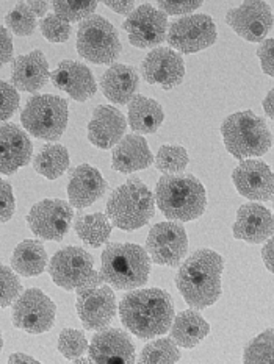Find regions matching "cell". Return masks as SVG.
I'll return each mask as SVG.
<instances>
[{"instance_id":"c3c4849f","label":"cell","mask_w":274,"mask_h":364,"mask_svg":"<svg viewBox=\"0 0 274 364\" xmlns=\"http://www.w3.org/2000/svg\"><path fill=\"white\" fill-rule=\"evenodd\" d=\"M26 5L28 6V10L36 16V18H43V16H46V13L49 11V6H51L49 2H36V0H28V2H26Z\"/></svg>"},{"instance_id":"484cf974","label":"cell","mask_w":274,"mask_h":364,"mask_svg":"<svg viewBox=\"0 0 274 364\" xmlns=\"http://www.w3.org/2000/svg\"><path fill=\"white\" fill-rule=\"evenodd\" d=\"M154 156L141 134H127L113 149L112 168L121 173H133L149 168Z\"/></svg>"},{"instance_id":"7a4b0ae2","label":"cell","mask_w":274,"mask_h":364,"mask_svg":"<svg viewBox=\"0 0 274 364\" xmlns=\"http://www.w3.org/2000/svg\"><path fill=\"white\" fill-rule=\"evenodd\" d=\"M224 259L210 249H199L180 266L176 284L186 305L204 310L221 297V275Z\"/></svg>"},{"instance_id":"4316f807","label":"cell","mask_w":274,"mask_h":364,"mask_svg":"<svg viewBox=\"0 0 274 364\" xmlns=\"http://www.w3.org/2000/svg\"><path fill=\"white\" fill-rule=\"evenodd\" d=\"M100 88L115 105H125L137 96L139 78L137 69L129 65H113L102 75Z\"/></svg>"},{"instance_id":"4dcf8cb0","label":"cell","mask_w":274,"mask_h":364,"mask_svg":"<svg viewBox=\"0 0 274 364\" xmlns=\"http://www.w3.org/2000/svg\"><path fill=\"white\" fill-rule=\"evenodd\" d=\"M75 233L90 247H100L112 235V223L104 213L78 215L75 219Z\"/></svg>"},{"instance_id":"816d5d0a","label":"cell","mask_w":274,"mask_h":364,"mask_svg":"<svg viewBox=\"0 0 274 364\" xmlns=\"http://www.w3.org/2000/svg\"><path fill=\"white\" fill-rule=\"evenodd\" d=\"M2 347H4V338H2V333H0V352H2Z\"/></svg>"},{"instance_id":"e575fe53","label":"cell","mask_w":274,"mask_h":364,"mask_svg":"<svg viewBox=\"0 0 274 364\" xmlns=\"http://www.w3.org/2000/svg\"><path fill=\"white\" fill-rule=\"evenodd\" d=\"M243 361L245 363H258V364H271L274 361V333L273 328L265 330L263 333L254 338L243 352Z\"/></svg>"},{"instance_id":"8d00e7d4","label":"cell","mask_w":274,"mask_h":364,"mask_svg":"<svg viewBox=\"0 0 274 364\" xmlns=\"http://www.w3.org/2000/svg\"><path fill=\"white\" fill-rule=\"evenodd\" d=\"M98 2L94 0H86V2H73V0H57V2H52V6L55 10V14L58 16L60 19L70 23L75 21H85L88 19L93 13L96 11Z\"/></svg>"},{"instance_id":"6da1fadb","label":"cell","mask_w":274,"mask_h":364,"mask_svg":"<svg viewBox=\"0 0 274 364\" xmlns=\"http://www.w3.org/2000/svg\"><path fill=\"white\" fill-rule=\"evenodd\" d=\"M117 308L122 326L139 339L164 335L176 316L169 292L159 288L132 291Z\"/></svg>"},{"instance_id":"7bdbcfd3","label":"cell","mask_w":274,"mask_h":364,"mask_svg":"<svg viewBox=\"0 0 274 364\" xmlns=\"http://www.w3.org/2000/svg\"><path fill=\"white\" fill-rule=\"evenodd\" d=\"M159 5L160 11H163L167 16H180V14H190L194 10H198V8L202 6L201 0H194V2H190V0H176V2H168V0H160V2H157Z\"/></svg>"},{"instance_id":"f6af8a7d","label":"cell","mask_w":274,"mask_h":364,"mask_svg":"<svg viewBox=\"0 0 274 364\" xmlns=\"http://www.w3.org/2000/svg\"><path fill=\"white\" fill-rule=\"evenodd\" d=\"M13 39L8 33V30L0 26V68H4L6 63L13 60Z\"/></svg>"},{"instance_id":"f546056e","label":"cell","mask_w":274,"mask_h":364,"mask_svg":"<svg viewBox=\"0 0 274 364\" xmlns=\"http://www.w3.org/2000/svg\"><path fill=\"white\" fill-rule=\"evenodd\" d=\"M47 253L44 245L35 240H26L16 245L11 255V266L22 277L41 275L47 267Z\"/></svg>"},{"instance_id":"e0dca14e","label":"cell","mask_w":274,"mask_h":364,"mask_svg":"<svg viewBox=\"0 0 274 364\" xmlns=\"http://www.w3.org/2000/svg\"><path fill=\"white\" fill-rule=\"evenodd\" d=\"M141 75L149 85L169 91L184 82L185 63L180 53L169 47H157L141 63Z\"/></svg>"},{"instance_id":"30bf717a","label":"cell","mask_w":274,"mask_h":364,"mask_svg":"<svg viewBox=\"0 0 274 364\" xmlns=\"http://www.w3.org/2000/svg\"><path fill=\"white\" fill-rule=\"evenodd\" d=\"M216 23L209 14H188L167 30V41L177 53H198L216 43Z\"/></svg>"},{"instance_id":"52a82bcc","label":"cell","mask_w":274,"mask_h":364,"mask_svg":"<svg viewBox=\"0 0 274 364\" xmlns=\"http://www.w3.org/2000/svg\"><path fill=\"white\" fill-rule=\"evenodd\" d=\"M68 108V100L63 97L52 94L33 96L22 109L21 122L31 136L44 141H57L66 132Z\"/></svg>"},{"instance_id":"ba28073f","label":"cell","mask_w":274,"mask_h":364,"mask_svg":"<svg viewBox=\"0 0 274 364\" xmlns=\"http://www.w3.org/2000/svg\"><path fill=\"white\" fill-rule=\"evenodd\" d=\"M77 52L94 65H112L121 53L117 30L102 16H90L78 26Z\"/></svg>"},{"instance_id":"d6a6232c","label":"cell","mask_w":274,"mask_h":364,"mask_svg":"<svg viewBox=\"0 0 274 364\" xmlns=\"http://www.w3.org/2000/svg\"><path fill=\"white\" fill-rule=\"evenodd\" d=\"M138 361L141 364H172L180 361V352L171 338H160L144 346Z\"/></svg>"},{"instance_id":"d6986e66","label":"cell","mask_w":274,"mask_h":364,"mask_svg":"<svg viewBox=\"0 0 274 364\" xmlns=\"http://www.w3.org/2000/svg\"><path fill=\"white\" fill-rule=\"evenodd\" d=\"M91 363L132 364L135 363V346L130 336L120 328H104L94 335L88 346Z\"/></svg>"},{"instance_id":"836d02e7","label":"cell","mask_w":274,"mask_h":364,"mask_svg":"<svg viewBox=\"0 0 274 364\" xmlns=\"http://www.w3.org/2000/svg\"><path fill=\"white\" fill-rule=\"evenodd\" d=\"M157 169L167 173H180L186 169L190 163L186 149L182 146H162L154 158Z\"/></svg>"},{"instance_id":"8fae6325","label":"cell","mask_w":274,"mask_h":364,"mask_svg":"<svg viewBox=\"0 0 274 364\" xmlns=\"http://www.w3.org/2000/svg\"><path fill=\"white\" fill-rule=\"evenodd\" d=\"M57 306L41 289L30 288L16 299L13 306V326L30 335H41L49 331L55 323Z\"/></svg>"},{"instance_id":"603a6c76","label":"cell","mask_w":274,"mask_h":364,"mask_svg":"<svg viewBox=\"0 0 274 364\" xmlns=\"http://www.w3.org/2000/svg\"><path fill=\"white\" fill-rule=\"evenodd\" d=\"M107 191V181L99 169L90 164H80L70 172L68 183L69 202L74 208H88L102 199Z\"/></svg>"},{"instance_id":"4fadbf2b","label":"cell","mask_w":274,"mask_h":364,"mask_svg":"<svg viewBox=\"0 0 274 364\" xmlns=\"http://www.w3.org/2000/svg\"><path fill=\"white\" fill-rule=\"evenodd\" d=\"M74 220L73 205L60 199L35 203L27 215L30 230L46 241H61Z\"/></svg>"},{"instance_id":"8992f818","label":"cell","mask_w":274,"mask_h":364,"mask_svg":"<svg viewBox=\"0 0 274 364\" xmlns=\"http://www.w3.org/2000/svg\"><path fill=\"white\" fill-rule=\"evenodd\" d=\"M221 136L227 152L238 160L265 155L273 142L268 125L253 112L227 116L221 124Z\"/></svg>"},{"instance_id":"681fc988","label":"cell","mask_w":274,"mask_h":364,"mask_svg":"<svg viewBox=\"0 0 274 364\" xmlns=\"http://www.w3.org/2000/svg\"><path fill=\"white\" fill-rule=\"evenodd\" d=\"M8 363H28V364H36L38 360H35L33 357H30V355L26 353H13L10 358H8Z\"/></svg>"},{"instance_id":"ab89813d","label":"cell","mask_w":274,"mask_h":364,"mask_svg":"<svg viewBox=\"0 0 274 364\" xmlns=\"http://www.w3.org/2000/svg\"><path fill=\"white\" fill-rule=\"evenodd\" d=\"M43 36L51 43H66L70 36V23L60 19L57 14H49L39 23Z\"/></svg>"},{"instance_id":"9a60e30c","label":"cell","mask_w":274,"mask_h":364,"mask_svg":"<svg viewBox=\"0 0 274 364\" xmlns=\"http://www.w3.org/2000/svg\"><path fill=\"white\" fill-rule=\"evenodd\" d=\"M129 41L138 49H154L167 39L168 16L151 4L135 8L124 22Z\"/></svg>"},{"instance_id":"cb8c5ba5","label":"cell","mask_w":274,"mask_h":364,"mask_svg":"<svg viewBox=\"0 0 274 364\" xmlns=\"http://www.w3.org/2000/svg\"><path fill=\"white\" fill-rule=\"evenodd\" d=\"M125 127L127 122L120 109L112 105H99L88 124V139L98 149H113L124 138Z\"/></svg>"},{"instance_id":"7c38bea8","label":"cell","mask_w":274,"mask_h":364,"mask_svg":"<svg viewBox=\"0 0 274 364\" xmlns=\"http://www.w3.org/2000/svg\"><path fill=\"white\" fill-rule=\"evenodd\" d=\"M146 252L155 264L177 267L188 252V235L179 223L155 224L146 238Z\"/></svg>"},{"instance_id":"f907efd6","label":"cell","mask_w":274,"mask_h":364,"mask_svg":"<svg viewBox=\"0 0 274 364\" xmlns=\"http://www.w3.org/2000/svg\"><path fill=\"white\" fill-rule=\"evenodd\" d=\"M273 96H274V91L271 90L270 92H268V96L265 97V100H263V109H265V113H266V116L270 117V119H273L274 117V113H273Z\"/></svg>"},{"instance_id":"2e32d148","label":"cell","mask_w":274,"mask_h":364,"mask_svg":"<svg viewBox=\"0 0 274 364\" xmlns=\"http://www.w3.org/2000/svg\"><path fill=\"white\" fill-rule=\"evenodd\" d=\"M226 22L249 43H263L273 30V13L265 2H243L226 13Z\"/></svg>"},{"instance_id":"277c9868","label":"cell","mask_w":274,"mask_h":364,"mask_svg":"<svg viewBox=\"0 0 274 364\" xmlns=\"http://www.w3.org/2000/svg\"><path fill=\"white\" fill-rule=\"evenodd\" d=\"M151 274V258L146 249L132 242L108 244L102 252L100 275L104 283L117 291H130L143 287Z\"/></svg>"},{"instance_id":"44dd1931","label":"cell","mask_w":274,"mask_h":364,"mask_svg":"<svg viewBox=\"0 0 274 364\" xmlns=\"http://www.w3.org/2000/svg\"><path fill=\"white\" fill-rule=\"evenodd\" d=\"M273 232V215L263 205L249 202L238 208L237 219H235V224L232 227L235 240L251 244H262L271 238Z\"/></svg>"},{"instance_id":"f1b7e54d","label":"cell","mask_w":274,"mask_h":364,"mask_svg":"<svg viewBox=\"0 0 274 364\" xmlns=\"http://www.w3.org/2000/svg\"><path fill=\"white\" fill-rule=\"evenodd\" d=\"M129 124L133 132L152 134L164 121L163 108L159 102L144 96H135L129 102Z\"/></svg>"},{"instance_id":"ffe728a7","label":"cell","mask_w":274,"mask_h":364,"mask_svg":"<svg viewBox=\"0 0 274 364\" xmlns=\"http://www.w3.org/2000/svg\"><path fill=\"white\" fill-rule=\"evenodd\" d=\"M33 154L28 134L16 124H0V173L13 176L27 166Z\"/></svg>"},{"instance_id":"83f0119b","label":"cell","mask_w":274,"mask_h":364,"mask_svg":"<svg viewBox=\"0 0 274 364\" xmlns=\"http://www.w3.org/2000/svg\"><path fill=\"white\" fill-rule=\"evenodd\" d=\"M171 339L184 349H194L210 333L209 322L196 310H186L179 313L172 319L169 327Z\"/></svg>"},{"instance_id":"d4e9b609","label":"cell","mask_w":274,"mask_h":364,"mask_svg":"<svg viewBox=\"0 0 274 364\" xmlns=\"http://www.w3.org/2000/svg\"><path fill=\"white\" fill-rule=\"evenodd\" d=\"M51 78L49 63L41 50H33L13 61L11 82L18 91L38 92Z\"/></svg>"},{"instance_id":"ac0fdd59","label":"cell","mask_w":274,"mask_h":364,"mask_svg":"<svg viewBox=\"0 0 274 364\" xmlns=\"http://www.w3.org/2000/svg\"><path fill=\"white\" fill-rule=\"evenodd\" d=\"M238 194L255 202H270L274 193V177L268 164L260 160L241 161L232 172Z\"/></svg>"},{"instance_id":"5bb4252c","label":"cell","mask_w":274,"mask_h":364,"mask_svg":"<svg viewBox=\"0 0 274 364\" xmlns=\"http://www.w3.org/2000/svg\"><path fill=\"white\" fill-rule=\"evenodd\" d=\"M77 314L86 330L100 331L107 328L116 316V297L107 284L77 289Z\"/></svg>"},{"instance_id":"f35d334b","label":"cell","mask_w":274,"mask_h":364,"mask_svg":"<svg viewBox=\"0 0 274 364\" xmlns=\"http://www.w3.org/2000/svg\"><path fill=\"white\" fill-rule=\"evenodd\" d=\"M22 284L13 269L0 264V310L10 306L21 296Z\"/></svg>"},{"instance_id":"d590c367","label":"cell","mask_w":274,"mask_h":364,"mask_svg":"<svg viewBox=\"0 0 274 364\" xmlns=\"http://www.w3.org/2000/svg\"><path fill=\"white\" fill-rule=\"evenodd\" d=\"M5 23L14 35L30 36L36 30V16L28 10L26 2H19L5 16Z\"/></svg>"},{"instance_id":"1f68e13d","label":"cell","mask_w":274,"mask_h":364,"mask_svg":"<svg viewBox=\"0 0 274 364\" xmlns=\"http://www.w3.org/2000/svg\"><path fill=\"white\" fill-rule=\"evenodd\" d=\"M69 168V152L61 144H47L33 158V169L49 180H57Z\"/></svg>"},{"instance_id":"3957f363","label":"cell","mask_w":274,"mask_h":364,"mask_svg":"<svg viewBox=\"0 0 274 364\" xmlns=\"http://www.w3.org/2000/svg\"><path fill=\"white\" fill-rule=\"evenodd\" d=\"M155 202L168 220L190 223L207 208V193L201 181L190 173H167L157 181Z\"/></svg>"},{"instance_id":"7402d4cb","label":"cell","mask_w":274,"mask_h":364,"mask_svg":"<svg viewBox=\"0 0 274 364\" xmlns=\"http://www.w3.org/2000/svg\"><path fill=\"white\" fill-rule=\"evenodd\" d=\"M55 88L77 102H86L98 92V85L88 66L80 61H61L51 74Z\"/></svg>"},{"instance_id":"74e56055","label":"cell","mask_w":274,"mask_h":364,"mask_svg":"<svg viewBox=\"0 0 274 364\" xmlns=\"http://www.w3.org/2000/svg\"><path fill=\"white\" fill-rule=\"evenodd\" d=\"M88 350L85 333L75 328H65L58 336V352L68 360L82 358Z\"/></svg>"},{"instance_id":"bcb514c9","label":"cell","mask_w":274,"mask_h":364,"mask_svg":"<svg viewBox=\"0 0 274 364\" xmlns=\"http://www.w3.org/2000/svg\"><path fill=\"white\" fill-rule=\"evenodd\" d=\"M108 8H112V10L117 14H130L133 10H135V2H130V0H127V2H124V0H121V2H117V0H105L104 2Z\"/></svg>"},{"instance_id":"b9f144b4","label":"cell","mask_w":274,"mask_h":364,"mask_svg":"<svg viewBox=\"0 0 274 364\" xmlns=\"http://www.w3.org/2000/svg\"><path fill=\"white\" fill-rule=\"evenodd\" d=\"M16 199L13 188L8 181L0 178V224H5L14 215Z\"/></svg>"},{"instance_id":"5b68a950","label":"cell","mask_w":274,"mask_h":364,"mask_svg":"<svg viewBox=\"0 0 274 364\" xmlns=\"http://www.w3.org/2000/svg\"><path fill=\"white\" fill-rule=\"evenodd\" d=\"M155 215V197L143 181L130 178L116 188L107 202V218L120 230L144 227Z\"/></svg>"},{"instance_id":"ee69618b","label":"cell","mask_w":274,"mask_h":364,"mask_svg":"<svg viewBox=\"0 0 274 364\" xmlns=\"http://www.w3.org/2000/svg\"><path fill=\"white\" fill-rule=\"evenodd\" d=\"M273 50H274V41H273L271 38L266 39V41H263L260 44V47H258V50H257L258 60H260L262 70H263L266 75H270V77H273V74H274Z\"/></svg>"},{"instance_id":"9c48e42d","label":"cell","mask_w":274,"mask_h":364,"mask_svg":"<svg viewBox=\"0 0 274 364\" xmlns=\"http://www.w3.org/2000/svg\"><path fill=\"white\" fill-rule=\"evenodd\" d=\"M47 272L52 277L53 283L65 291H77L104 283L100 272L94 271L93 257L86 250L74 245L55 253Z\"/></svg>"},{"instance_id":"60d3db41","label":"cell","mask_w":274,"mask_h":364,"mask_svg":"<svg viewBox=\"0 0 274 364\" xmlns=\"http://www.w3.org/2000/svg\"><path fill=\"white\" fill-rule=\"evenodd\" d=\"M19 94L11 83L0 80V122L8 121L18 112Z\"/></svg>"},{"instance_id":"7dc6e473","label":"cell","mask_w":274,"mask_h":364,"mask_svg":"<svg viewBox=\"0 0 274 364\" xmlns=\"http://www.w3.org/2000/svg\"><path fill=\"white\" fill-rule=\"evenodd\" d=\"M273 250H274V241H273V238H270V240H268V242H266V244L263 245V249H262V258H263V263H265L266 269H268L270 272H273V271H274V266H273V263H274Z\"/></svg>"}]
</instances>
